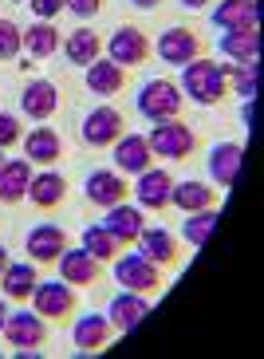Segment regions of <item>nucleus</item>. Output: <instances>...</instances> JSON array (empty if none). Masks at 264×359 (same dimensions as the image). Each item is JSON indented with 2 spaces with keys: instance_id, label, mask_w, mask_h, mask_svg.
I'll return each instance as SVG.
<instances>
[{
  "instance_id": "nucleus-1",
  "label": "nucleus",
  "mask_w": 264,
  "mask_h": 359,
  "mask_svg": "<svg viewBox=\"0 0 264 359\" xmlns=\"http://www.w3.org/2000/svg\"><path fill=\"white\" fill-rule=\"evenodd\" d=\"M181 95L197 107H217L221 99H229V83H225V64L209 60V55H197L181 67Z\"/></svg>"
},
{
  "instance_id": "nucleus-2",
  "label": "nucleus",
  "mask_w": 264,
  "mask_h": 359,
  "mask_svg": "<svg viewBox=\"0 0 264 359\" xmlns=\"http://www.w3.org/2000/svg\"><path fill=\"white\" fill-rule=\"evenodd\" d=\"M150 150H154V158H169V162H181L190 158L193 150H197V130L186 123V118H162V123H154L146 135Z\"/></svg>"
},
{
  "instance_id": "nucleus-3",
  "label": "nucleus",
  "mask_w": 264,
  "mask_h": 359,
  "mask_svg": "<svg viewBox=\"0 0 264 359\" xmlns=\"http://www.w3.org/2000/svg\"><path fill=\"white\" fill-rule=\"evenodd\" d=\"M186 95L174 79H146L138 87V115L150 118V123H162V118H178Z\"/></svg>"
},
{
  "instance_id": "nucleus-4",
  "label": "nucleus",
  "mask_w": 264,
  "mask_h": 359,
  "mask_svg": "<svg viewBox=\"0 0 264 359\" xmlns=\"http://www.w3.org/2000/svg\"><path fill=\"white\" fill-rule=\"evenodd\" d=\"M111 273H115V285L130 288V292H142V296L162 292V269L154 261H146L142 253H118L111 261Z\"/></svg>"
},
{
  "instance_id": "nucleus-5",
  "label": "nucleus",
  "mask_w": 264,
  "mask_h": 359,
  "mask_svg": "<svg viewBox=\"0 0 264 359\" xmlns=\"http://www.w3.org/2000/svg\"><path fill=\"white\" fill-rule=\"evenodd\" d=\"M150 52H154L150 36L142 32V28H134V24H123V28H115V32L103 40V55L106 60H115V64H123L127 72L138 67V64H146Z\"/></svg>"
},
{
  "instance_id": "nucleus-6",
  "label": "nucleus",
  "mask_w": 264,
  "mask_h": 359,
  "mask_svg": "<svg viewBox=\"0 0 264 359\" xmlns=\"http://www.w3.org/2000/svg\"><path fill=\"white\" fill-rule=\"evenodd\" d=\"M75 308H79L75 285H67V280H40V285H36V292H32V312H40L43 320L64 324V320L75 316Z\"/></svg>"
},
{
  "instance_id": "nucleus-7",
  "label": "nucleus",
  "mask_w": 264,
  "mask_h": 359,
  "mask_svg": "<svg viewBox=\"0 0 264 359\" xmlns=\"http://www.w3.org/2000/svg\"><path fill=\"white\" fill-rule=\"evenodd\" d=\"M169 190H174V178H169V170H162V166H146L142 174H134V186H130V194H134L142 213L169 210Z\"/></svg>"
},
{
  "instance_id": "nucleus-8",
  "label": "nucleus",
  "mask_w": 264,
  "mask_h": 359,
  "mask_svg": "<svg viewBox=\"0 0 264 359\" xmlns=\"http://www.w3.org/2000/svg\"><path fill=\"white\" fill-rule=\"evenodd\" d=\"M0 336L8 339L16 351H40V344L48 339V320L40 312H32V308H20V312H8Z\"/></svg>"
},
{
  "instance_id": "nucleus-9",
  "label": "nucleus",
  "mask_w": 264,
  "mask_h": 359,
  "mask_svg": "<svg viewBox=\"0 0 264 359\" xmlns=\"http://www.w3.org/2000/svg\"><path fill=\"white\" fill-rule=\"evenodd\" d=\"M123 127H127V118L118 115L115 107L103 103V107H95V111H87L79 135H83V142H87L91 150H106V147H115V142H118Z\"/></svg>"
},
{
  "instance_id": "nucleus-10",
  "label": "nucleus",
  "mask_w": 264,
  "mask_h": 359,
  "mask_svg": "<svg viewBox=\"0 0 264 359\" xmlns=\"http://www.w3.org/2000/svg\"><path fill=\"white\" fill-rule=\"evenodd\" d=\"M154 52H158L162 64L186 67L190 60L205 55V48H201V36L193 32V28H166V32H162L158 40H154Z\"/></svg>"
},
{
  "instance_id": "nucleus-11",
  "label": "nucleus",
  "mask_w": 264,
  "mask_h": 359,
  "mask_svg": "<svg viewBox=\"0 0 264 359\" xmlns=\"http://www.w3.org/2000/svg\"><path fill=\"white\" fill-rule=\"evenodd\" d=\"M83 198L99 210H111L118 201L130 198V186H127V174H118V170H91L83 182Z\"/></svg>"
},
{
  "instance_id": "nucleus-12",
  "label": "nucleus",
  "mask_w": 264,
  "mask_h": 359,
  "mask_svg": "<svg viewBox=\"0 0 264 359\" xmlns=\"http://www.w3.org/2000/svg\"><path fill=\"white\" fill-rule=\"evenodd\" d=\"M55 264H60V280H67V285H75V288L99 285V273H103V261H95L83 245H75V249L67 245Z\"/></svg>"
},
{
  "instance_id": "nucleus-13",
  "label": "nucleus",
  "mask_w": 264,
  "mask_h": 359,
  "mask_svg": "<svg viewBox=\"0 0 264 359\" xmlns=\"http://www.w3.org/2000/svg\"><path fill=\"white\" fill-rule=\"evenodd\" d=\"M150 316V296L142 292H130V288H123V292L111 300V308H106V320H111V327L115 332H123V336H130L142 320Z\"/></svg>"
},
{
  "instance_id": "nucleus-14",
  "label": "nucleus",
  "mask_w": 264,
  "mask_h": 359,
  "mask_svg": "<svg viewBox=\"0 0 264 359\" xmlns=\"http://www.w3.org/2000/svg\"><path fill=\"white\" fill-rule=\"evenodd\" d=\"M138 253L146 257V261H154L158 269H174L178 264V237L169 229H162V225H142V233H138Z\"/></svg>"
},
{
  "instance_id": "nucleus-15",
  "label": "nucleus",
  "mask_w": 264,
  "mask_h": 359,
  "mask_svg": "<svg viewBox=\"0 0 264 359\" xmlns=\"http://www.w3.org/2000/svg\"><path fill=\"white\" fill-rule=\"evenodd\" d=\"M24 249H28V261L36 264H55L60 253L67 249V233L52 222H40L28 237H24Z\"/></svg>"
},
{
  "instance_id": "nucleus-16",
  "label": "nucleus",
  "mask_w": 264,
  "mask_h": 359,
  "mask_svg": "<svg viewBox=\"0 0 264 359\" xmlns=\"http://www.w3.org/2000/svg\"><path fill=\"white\" fill-rule=\"evenodd\" d=\"M83 83H87V91H91V95L111 99V95H118V91L127 87V67L115 64V60H106V55H99L95 64L83 67Z\"/></svg>"
},
{
  "instance_id": "nucleus-17",
  "label": "nucleus",
  "mask_w": 264,
  "mask_h": 359,
  "mask_svg": "<svg viewBox=\"0 0 264 359\" xmlns=\"http://www.w3.org/2000/svg\"><path fill=\"white\" fill-rule=\"evenodd\" d=\"M67 198V178L60 174V170L52 166H40L32 174V182H28V201H32L36 210H55V205H64Z\"/></svg>"
},
{
  "instance_id": "nucleus-18",
  "label": "nucleus",
  "mask_w": 264,
  "mask_h": 359,
  "mask_svg": "<svg viewBox=\"0 0 264 359\" xmlns=\"http://www.w3.org/2000/svg\"><path fill=\"white\" fill-rule=\"evenodd\" d=\"M111 150H115V170L118 174H142L146 166H154V150H150L146 135H130V130H123Z\"/></svg>"
},
{
  "instance_id": "nucleus-19",
  "label": "nucleus",
  "mask_w": 264,
  "mask_h": 359,
  "mask_svg": "<svg viewBox=\"0 0 264 359\" xmlns=\"http://www.w3.org/2000/svg\"><path fill=\"white\" fill-rule=\"evenodd\" d=\"M142 225H146V213L138 210V205H130V201H118V205H111V210H106V217H103V229L111 233V237H115L123 249L138 241Z\"/></svg>"
},
{
  "instance_id": "nucleus-20",
  "label": "nucleus",
  "mask_w": 264,
  "mask_h": 359,
  "mask_svg": "<svg viewBox=\"0 0 264 359\" xmlns=\"http://www.w3.org/2000/svg\"><path fill=\"white\" fill-rule=\"evenodd\" d=\"M20 111L36 123H48V118L60 111V87L52 79H32V83L20 91Z\"/></svg>"
},
{
  "instance_id": "nucleus-21",
  "label": "nucleus",
  "mask_w": 264,
  "mask_h": 359,
  "mask_svg": "<svg viewBox=\"0 0 264 359\" xmlns=\"http://www.w3.org/2000/svg\"><path fill=\"white\" fill-rule=\"evenodd\" d=\"M115 336V327L106 320V312H87V316H75L71 324V344L79 351H103Z\"/></svg>"
},
{
  "instance_id": "nucleus-22",
  "label": "nucleus",
  "mask_w": 264,
  "mask_h": 359,
  "mask_svg": "<svg viewBox=\"0 0 264 359\" xmlns=\"http://www.w3.org/2000/svg\"><path fill=\"white\" fill-rule=\"evenodd\" d=\"M20 147H24V158L32 162V166H55V162L64 158V138L52 127L28 130V138H20Z\"/></svg>"
},
{
  "instance_id": "nucleus-23",
  "label": "nucleus",
  "mask_w": 264,
  "mask_h": 359,
  "mask_svg": "<svg viewBox=\"0 0 264 359\" xmlns=\"http://www.w3.org/2000/svg\"><path fill=\"white\" fill-rule=\"evenodd\" d=\"M36 285H40L36 261H8V269L0 273V292H4V300H20V304H28L32 292H36Z\"/></svg>"
},
{
  "instance_id": "nucleus-24",
  "label": "nucleus",
  "mask_w": 264,
  "mask_h": 359,
  "mask_svg": "<svg viewBox=\"0 0 264 359\" xmlns=\"http://www.w3.org/2000/svg\"><path fill=\"white\" fill-rule=\"evenodd\" d=\"M221 190H213L209 182H174L169 190V205H178L181 213H197V210H217Z\"/></svg>"
},
{
  "instance_id": "nucleus-25",
  "label": "nucleus",
  "mask_w": 264,
  "mask_h": 359,
  "mask_svg": "<svg viewBox=\"0 0 264 359\" xmlns=\"http://www.w3.org/2000/svg\"><path fill=\"white\" fill-rule=\"evenodd\" d=\"M32 174H36V166L28 158H4V166H0V201L4 205H16V201L28 198Z\"/></svg>"
},
{
  "instance_id": "nucleus-26",
  "label": "nucleus",
  "mask_w": 264,
  "mask_h": 359,
  "mask_svg": "<svg viewBox=\"0 0 264 359\" xmlns=\"http://www.w3.org/2000/svg\"><path fill=\"white\" fill-rule=\"evenodd\" d=\"M241 158H244V147L241 142H221V147L209 150V178L221 186V190H229L232 182H237V174H241Z\"/></svg>"
},
{
  "instance_id": "nucleus-27",
  "label": "nucleus",
  "mask_w": 264,
  "mask_h": 359,
  "mask_svg": "<svg viewBox=\"0 0 264 359\" xmlns=\"http://www.w3.org/2000/svg\"><path fill=\"white\" fill-rule=\"evenodd\" d=\"M217 48H221V55H229L232 64H249V60L260 55V28L256 24H249V28H229Z\"/></svg>"
},
{
  "instance_id": "nucleus-28",
  "label": "nucleus",
  "mask_w": 264,
  "mask_h": 359,
  "mask_svg": "<svg viewBox=\"0 0 264 359\" xmlns=\"http://www.w3.org/2000/svg\"><path fill=\"white\" fill-rule=\"evenodd\" d=\"M260 20V4L256 0H217V8H213V28H249V24Z\"/></svg>"
},
{
  "instance_id": "nucleus-29",
  "label": "nucleus",
  "mask_w": 264,
  "mask_h": 359,
  "mask_svg": "<svg viewBox=\"0 0 264 359\" xmlns=\"http://www.w3.org/2000/svg\"><path fill=\"white\" fill-rule=\"evenodd\" d=\"M24 52L32 55V60H48V55L60 52V28L52 20H36L28 24V32H24Z\"/></svg>"
},
{
  "instance_id": "nucleus-30",
  "label": "nucleus",
  "mask_w": 264,
  "mask_h": 359,
  "mask_svg": "<svg viewBox=\"0 0 264 359\" xmlns=\"http://www.w3.org/2000/svg\"><path fill=\"white\" fill-rule=\"evenodd\" d=\"M64 55L71 60V64H79V67L95 64L99 55H103V36L91 32V28H79V32H71L64 40Z\"/></svg>"
},
{
  "instance_id": "nucleus-31",
  "label": "nucleus",
  "mask_w": 264,
  "mask_h": 359,
  "mask_svg": "<svg viewBox=\"0 0 264 359\" xmlns=\"http://www.w3.org/2000/svg\"><path fill=\"white\" fill-rule=\"evenodd\" d=\"M225 83H229V95L253 99L256 83H260V64L249 60V64H225Z\"/></svg>"
},
{
  "instance_id": "nucleus-32",
  "label": "nucleus",
  "mask_w": 264,
  "mask_h": 359,
  "mask_svg": "<svg viewBox=\"0 0 264 359\" xmlns=\"http://www.w3.org/2000/svg\"><path fill=\"white\" fill-rule=\"evenodd\" d=\"M79 245H83L87 253L95 257V261H103V264H111L118 253H123V245H118L115 237L103 229V222H99V225H87V229H83V241H79Z\"/></svg>"
},
{
  "instance_id": "nucleus-33",
  "label": "nucleus",
  "mask_w": 264,
  "mask_h": 359,
  "mask_svg": "<svg viewBox=\"0 0 264 359\" xmlns=\"http://www.w3.org/2000/svg\"><path fill=\"white\" fill-rule=\"evenodd\" d=\"M213 229H217V210H197V213H186L181 237H186V245L201 249V245H205V241L213 237Z\"/></svg>"
},
{
  "instance_id": "nucleus-34",
  "label": "nucleus",
  "mask_w": 264,
  "mask_h": 359,
  "mask_svg": "<svg viewBox=\"0 0 264 359\" xmlns=\"http://www.w3.org/2000/svg\"><path fill=\"white\" fill-rule=\"evenodd\" d=\"M24 52V28L8 16H0V60H16Z\"/></svg>"
},
{
  "instance_id": "nucleus-35",
  "label": "nucleus",
  "mask_w": 264,
  "mask_h": 359,
  "mask_svg": "<svg viewBox=\"0 0 264 359\" xmlns=\"http://www.w3.org/2000/svg\"><path fill=\"white\" fill-rule=\"evenodd\" d=\"M20 138H24V130H20V118L12 115V111H0V150L16 147Z\"/></svg>"
},
{
  "instance_id": "nucleus-36",
  "label": "nucleus",
  "mask_w": 264,
  "mask_h": 359,
  "mask_svg": "<svg viewBox=\"0 0 264 359\" xmlns=\"http://www.w3.org/2000/svg\"><path fill=\"white\" fill-rule=\"evenodd\" d=\"M64 12H71L79 20H91V16L103 12V0H64Z\"/></svg>"
},
{
  "instance_id": "nucleus-37",
  "label": "nucleus",
  "mask_w": 264,
  "mask_h": 359,
  "mask_svg": "<svg viewBox=\"0 0 264 359\" xmlns=\"http://www.w3.org/2000/svg\"><path fill=\"white\" fill-rule=\"evenodd\" d=\"M28 8L36 12V20H55L64 12V0H28Z\"/></svg>"
},
{
  "instance_id": "nucleus-38",
  "label": "nucleus",
  "mask_w": 264,
  "mask_h": 359,
  "mask_svg": "<svg viewBox=\"0 0 264 359\" xmlns=\"http://www.w3.org/2000/svg\"><path fill=\"white\" fill-rule=\"evenodd\" d=\"M4 320H8V300H4V292H0V332H4Z\"/></svg>"
},
{
  "instance_id": "nucleus-39",
  "label": "nucleus",
  "mask_w": 264,
  "mask_h": 359,
  "mask_svg": "<svg viewBox=\"0 0 264 359\" xmlns=\"http://www.w3.org/2000/svg\"><path fill=\"white\" fill-rule=\"evenodd\" d=\"M130 4H134V8H158L162 0H130Z\"/></svg>"
},
{
  "instance_id": "nucleus-40",
  "label": "nucleus",
  "mask_w": 264,
  "mask_h": 359,
  "mask_svg": "<svg viewBox=\"0 0 264 359\" xmlns=\"http://www.w3.org/2000/svg\"><path fill=\"white\" fill-rule=\"evenodd\" d=\"M8 261H12V257H8V249H4V245H0V273H4V269H8Z\"/></svg>"
},
{
  "instance_id": "nucleus-41",
  "label": "nucleus",
  "mask_w": 264,
  "mask_h": 359,
  "mask_svg": "<svg viewBox=\"0 0 264 359\" xmlns=\"http://www.w3.org/2000/svg\"><path fill=\"white\" fill-rule=\"evenodd\" d=\"M178 4H186V8H205L209 0H178Z\"/></svg>"
},
{
  "instance_id": "nucleus-42",
  "label": "nucleus",
  "mask_w": 264,
  "mask_h": 359,
  "mask_svg": "<svg viewBox=\"0 0 264 359\" xmlns=\"http://www.w3.org/2000/svg\"><path fill=\"white\" fill-rule=\"evenodd\" d=\"M0 166H4V150H0Z\"/></svg>"
},
{
  "instance_id": "nucleus-43",
  "label": "nucleus",
  "mask_w": 264,
  "mask_h": 359,
  "mask_svg": "<svg viewBox=\"0 0 264 359\" xmlns=\"http://www.w3.org/2000/svg\"><path fill=\"white\" fill-rule=\"evenodd\" d=\"M24 4H28V0H24Z\"/></svg>"
}]
</instances>
